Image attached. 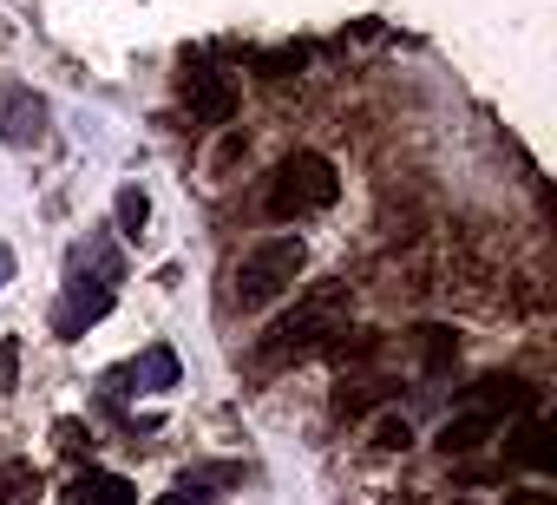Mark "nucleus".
<instances>
[{
    "mask_svg": "<svg viewBox=\"0 0 557 505\" xmlns=\"http://www.w3.org/2000/svg\"><path fill=\"white\" fill-rule=\"evenodd\" d=\"M342 303H348V283L315 290L296 316H283V322H275V329L256 342V361H262V368H289V361H302V355L329 348L335 335H348V329H342Z\"/></svg>",
    "mask_w": 557,
    "mask_h": 505,
    "instance_id": "1",
    "label": "nucleus"
},
{
    "mask_svg": "<svg viewBox=\"0 0 557 505\" xmlns=\"http://www.w3.org/2000/svg\"><path fill=\"white\" fill-rule=\"evenodd\" d=\"M342 197V171H335V158L329 151H289L283 164H275V177H269V217L275 223H296V217H315V210H329Z\"/></svg>",
    "mask_w": 557,
    "mask_h": 505,
    "instance_id": "2",
    "label": "nucleus"
},
{
    "mask_svg": "<svg viewBox=\"0 0 557 505\" xmlns=\"http://www.w3.org/2000/svg\"><path fill=\"white\" fill-rule=\"evenodd\" d=\"M302 263H309V249H302V236H262L249 257L236 263V309H269L283 290H296V276H302Z\"/></svg>",
    "mask_w": 557,
    "mask_h": 505,
    "instance_id": "3",
    "label": "nucleus"
},
{
    "mask_svg": "<svg viewBox=\"0 0 557 505\" xmlns=\"http://www.w3.org/2000/svg\"><path fill=\"white\" fill-rule=\"evenodd\" d=\"M47 132H53L47 99H40L27 79H0V145L34 151V145H47Z\"/></svg>",
    "mask_w": 557,
    "mask_h": 505,
    "instance_id": "4",
    "label": "nucleus"
},
{
    "mask_svg": "<svg viewBox=\"0 0 557 505\" xmlns=\"http://www.w3.org/2000/svg\"><path fill=\"white\" fill-rule=\"evenodd\" d=\"M112 283H99V276H86V270H73V283H66V296L53 303V335L60 342H79L92 322H106L112 316Z\"/></svg>",
    "mask_w": 557,
    "mask_h": 505,
    "instance_id": "5",
    "label": "nucleus"
},
{
    "mask_svg": "<svg viewBox=\"0 0 557 505\" xmlns=\"http://www.w3.org/2000/svg\"><path fill=\"white\" fill-rule=\"evenodd\" d=\"M184 106L197 125H230L236 119V79L210 73L203 60H184Z\"/></svg>",
    "mask_w": 557,
    "mask_h": 505,
    "instance_id": "6",
    "label": "nucleus"
},
{
    "mask_svg": "<svg viewBox=\"0 0 557 505\" xmlns=\"http://www.w3.org/2000/svg\"><path fill=\"white\" fill-rule=\"evenodd\" d=\"M466 401H472L479 414H492V420H498V407H505V414H537V401H544V394H537L524 374H485V381H472V387H466Z\"/></svg>",
    "mask_w": 557,
    "mask_h": 505,
    "instance_id": "7",
    "label": "nucleus"
},
{
    "mask_svg": "<svg viewBox=\"0 0 557 505\" xmlns=\"http://www.w3.org/2000/svg\"><path fill=\"white\" fill-rule=\"evenodd\" d=\"M66 505H138V485L125 472H99V466H79L73 485H66Z\"/></svg>",
    "mask_w": 557,
    "mask_h": 505,
    "instance_id": "8",
    "label": "nucleus"
},
{
    "mask_svg": "<svg viewBox=\"0 0 557 505\" xmlns=\"http://www.w3.org/2000/svg\"><path fill=\"white\" fill-rule=\"evenodd\" d=\"M505 459L531 466V472H557V427L550 420H524L511 440H505Z\"/></svg>",
    "mask_w": 557,
    "mask_h": 505,
    "instance_id": "9",
    "label": "nucleus"
},
{
    "mask_svg": "<svg viewBox=\"0 0 557 505\" xmlns=\"http://www.w3.org/2000/svg\"><path fill=\"white\" fill-rule=\"evenodd\" d=\"M492 433H498V420H492V414H479V407H466V414H453V420L440 427V440H433V446H440L446 459H466V453H479Z\"/></svg>",
    "mask_w": 557,
    "mask_h": 505,
    "instance_id": "10",
    "label": "nucleus"
},
{
    "mask_svg": "<svg viewBox=\"0 0 557 505\" xmlns=\"http://www.w3.org/2000/svg\"><path fill=\"white\" fill-rule=\"evenodd\" d=\"M230 479H243V472H236V466H203V472H184V479H177L158 505H216V492H210V485H230Z\"/></svg>",
    "mask_w": 557,
    "mask_h": 505,
    "instance_id": "11",
    "label": "nucleus"
},
{
    "mask_svg": "<svg viewBox=\"0 0 557 505\" xmlns=\"http://www.w3.org/2000/svg\"><path fill=\"white\" fill-rule=\"evenodd\" d=\"M40 492H47V479L34 459H0V505H34Z\"/></svg>",
    "mask_w": 557,
    "mask_h": 505,
    "instance_id": "12",
    "label": "nucleus"
},
{
    "mask_svg": "<svg viewBox=\"0 0 557 505\" xmlns=\"http://www.w3.org/2000/svg\"><path fill=\"white\" fill-rule=\"evenodd\" d=\"M132 387H145V394H164V387H177V355H171L164 342H151V348L132 361Z\"/></svg>",
    "mask_w": 557,
    "mask_h": 505,
    "instance_id": "13",
    "label": "nucleus"
},
{
    "mask_svg": "<svg viewBox=\"0 0 557 505\" xmlns=\"http://www.w3.org/2000/svg\"><path fill=\"white\" fill-rule=\"evenodd\" d=\"M420 361H426V374H446V368L459 361V342H453V329L426 322V329H420Z\"/></svg>",
    "mask_w": 557,
    "mask_h": 505,
    "instance_id": "14",
    "label": "nucleus"
},
{
    "mask_svg": "<svg viewBox=\"0 0 557 505\" xmlns=\"http://www.w3.org/2000/svg\"><path fill=\"white\" fill-rule=\"evenodd\" d=\"M309 66V47L302 40H289V47H269V53H256V73L262 79H296Z\"/></svg>",
    "mask_w": 557,
    "mask_h": 505,
    "instance_id": "15",
    "label": "nucleus"
},
{
    "mask_svg": "<svg viewBox=\"0 0 557 505\" xmlns=\"http://www.w3.org/2000/svg\"><path fill=\"white\" fill-rule=\"evenodd\" d=\"M112 210H119V230H125V236H138V230H145V223H151V197H145V190H138V184H125V190H119V204H112Z\"/></svg>",
    "mask_w": 557,
    "mask_h": 505,
    "instance_id": "16",
    "label": "nucleus"
},
{
    "mask_svg": "<svg viewBox=\"0 0 557 505\" xmlns=\"http://www.w3.org/2000/svg\"><path fill=\"white\" fill-rule=\"evenodd\" d=\"M374 446H381V453H400V446H413V427H407V414H381V420H374Z\"/></svg>",
    "mask_w": 557,
    "mask_h": 505,
    "instance_id": "17",
    "label": "nucleus"
},
{
    "mask_svg": "<svg viewBox=\"0 0 557 505\" xmlns=\"http://www.w3.org/2000/svg\"><path fill=\"white\" fill-rule=\"evenodd\" d=\"M53 440H60V453H66V459H92V433H86V420H60V427H53Z\"/></svg>",
    "mask_w": 557,
    "mask_h": 505,
    "instance_id": "18",
    "label": "nucleus"
},
{
    "mask_svg": "<svg viewBox=\"0 0 557 505\" xmlns=\"http://www.w3.org/2000/svg\"><path fill=\"white\" fill-rule=\"evenodd\" d=\"M14 374H21V335L0 342V387H14Z\"/></svg>",
    "mask_w": 557,
    "mask_h": 505,
    "instance_id": "19",
    "label": "nucleus"
},
{
    "mask_svg": "<svg viewBox=\"0 0 557 505\" xmlns=\"http://www.w3.org/2000/svg\"><path fill=\"white\" fill-rule=\"evenodd\" d=\"M505 505H557V492H511Z\"/></svg>",
    "mask_w": 557,
    "mask_h": 505,
    "instance_id": "20",
    "label": "nucleus"
},
{
    "mask_svg": "<svg viewBox=\"0 0 557 505\" xmlns=\"http://www.w3.org/2000/svg\"><path fill=\"white\" fill-rule=\"evenodd\" d=\"M8 283H14V249L0 243V290H8Z\"/></svg>",
    "mask_w": 557,
    "mask_h": 505,
    "instance_id": "21",
    "label": "nucleus"
},
{
    "mask_svg": "<svg viewBox=\"0 0 557 505\" xmlns=\"http://www.w3.org/2000/svg\"><path fill=\"white\" fill-rule=\"evenodd\" d=\"M453 505H472V498H453Z\"/></svg>",
    "mask_w": 557,
    "mask_h": 505,
    "instance_id": "22",
    "label": "nucleus"
}]
</instances>
